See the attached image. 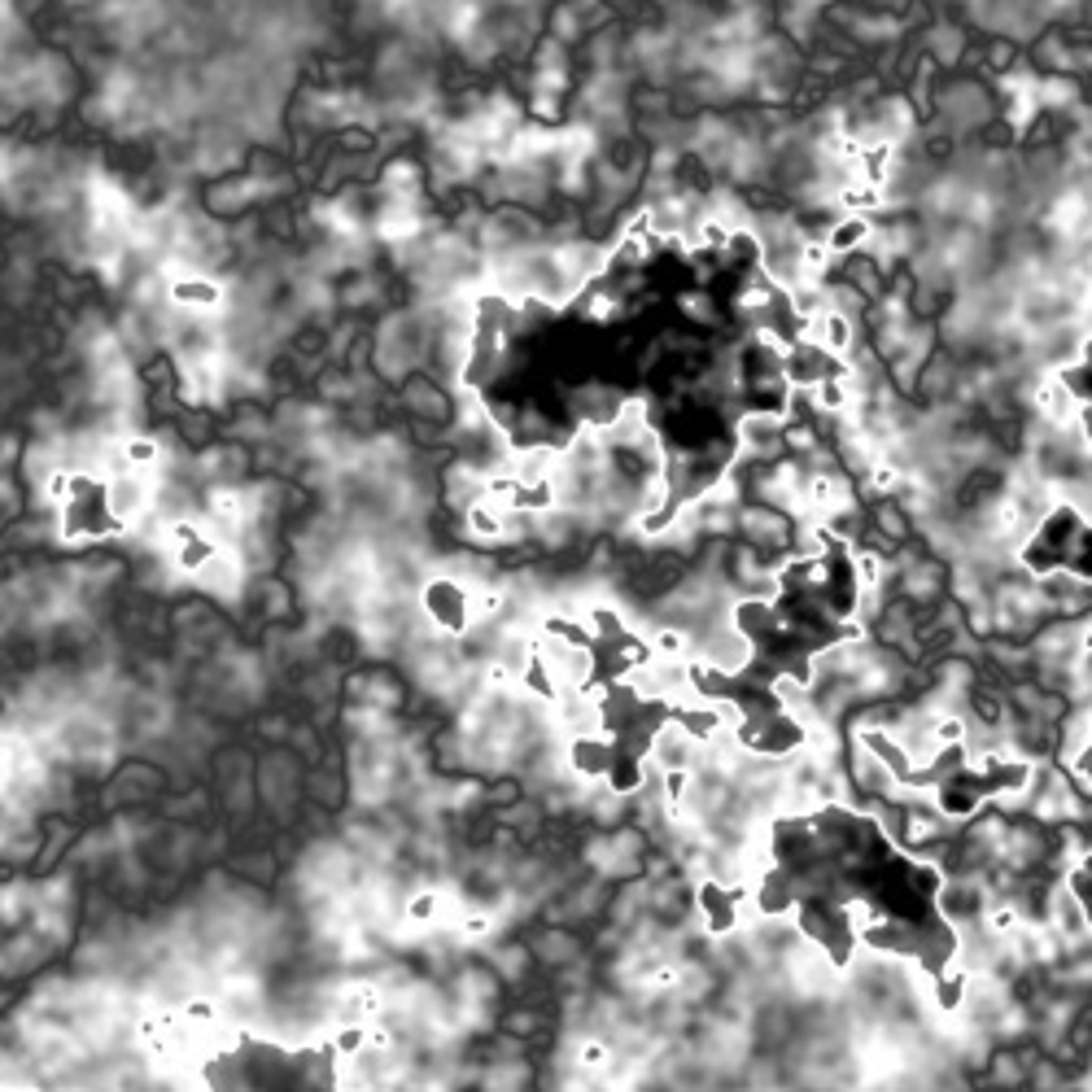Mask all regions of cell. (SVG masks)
<instances>
[{
  "mask_svg": "<svg viewBox=\"0 0 1092 1092\" xmlns=\"http://www.w3.org/2000/svg\"><path fill=\"white\" fill-rule=\"evenodd\" d=\"M420 608L429 616V625L441 634H463L477 616H472V582L455 578V573H437L420 585Z\"/></svg>",
  "mask_w": 1092,
  "mask_h": 1092,
  "instance_id": "obj_1",
  "label": "cell"
},
{
  "mask_svg": "<svg viewBox=\"0 0 1092 1092\" xmlns=\"http://www.w3.org/2000/svg\"><path fill=\"white\" fill-rule=\"evenodd\" d=\"M931 804L945 813L952 826H966L970 817H979L988 808V787H983L979 774L961 769V774H952V778L931 787Z\"/></svg>",
  "mask_w": 1092,
  "mask_h": 1092,
  "instance_id": "obj_2",
  "label": "cell"
},
{
  "mask_svg": "<svg viewBox=\"0 0 1092 1092\" xmlns=\"http://www.w3.org/2000/svg\"><path fill=\"white\" fill-rule=\"evenodd\" d=\"M564 761H569V769H573L582 783L603 787V778H608V769H612V761H616V738H612L608 729L573 734V738L564 743Z\"/></svg>",
  "mask_w": 1092,
  "mask_h": 1092,
  "instance_id": "obj_3",
  "label": "cell"
},
{
  "mask_svg": "<svg viewBox=\"0 0 1092 1092\" xmlns=\"http://www.w3.org/2000/svg\"><path fill=\"white\" fill-rule=\"evenodd\" d=\"M826 245L835 258H853V254H866L874 236V215H835L826 223Z\"/></svg>",
  "mask_w": 1092,
  "mask_h": 1092,
  "instance_id": "obj_4",
  "label": "cell"
},
{
  "mask_svg": "<svg viewBox=\"0 0 1092 1092\" xmlns=\"http://www.w3.org/2000/svg\"><path fill=\"white\" fill-rule=\"evenodd\" d=\"M171 302L175 306H193V310H215L223 302V289L206 276H175L171 280Z\"/></svg>",
  "mask_w": 1092,
  "mask_h": 1092,
  "instance_id": "obj_5",
  "label": "cell"
},
{
  "mask_svg": "<svg viewBox=\"0 0 1092 1092\" xmlns=\"http://www.w3.org/2000/svg\"><path fill=\"white\" fill-rule=\"evenodd\" d=\"M197 582L206 585V590H215V594L236 590V582H241V560H236V555H227V551H218L215 560L197 573Z\"/></svg>",
  "mask_w": 1092,
  "mask_h": 1092,
  "instance_id": "obj_6",
  "label": "cell"
},
{
  "mask_svg": "<svg viewBox=\"0 0 1092 1092\" xmlns=\"http://www.w3.org/2000/svg\"><path fill=\"white\" fill-rule=\"evenodd\" d=\"M218 555V542L206 533V538H197V542H184V547H175V569L184 573V578H197L211 560Z\"/></svg>",
  "mask_w": 1092,
  "mask_h": 1092,
  "instance_id": "obj_7",
  "label": "cell"
},
{
  "mask_svg": "<svg viewBox=\"0 0 1092 1092\" xmlns=\"http://www.w3.org/2000/svg\"><path fill=\"white\" fill-rule=\"evenodd\" d=\"M573 1058H578V1067H582L585 1075H603V1071H612V1062H616V1053H612V1044H608L603 1035H585Z\"/></svg>",
  "mask_w": 1092,
  "mask_h": 1092,
  "instance_id": "obj_8",
  "label": "cell"
},
{
  "mask_svg": "<svg viewBox=\"0 0 1092 1092\" xmlns=\"http://www.w3.org/2000/svg\"><path fill=\"white\" fill-rule=\"evenodd\" d=\"M119 455H123V468H132V472H149V468H157L162 446H157L153 437H127Z\"/></svg>",
  "mask_w": 1092,
  "mask_h": 1092,
  "instance_id": "obj_9",
  "label": "cell"
},
{
  "mask_svg": "<svg viewBox=\"0 0 1092 1092\" xmlns=\"http://www.w3.org/2000/svg\"><path fill=\"white\" fill-rule=\"evenodd\" d=\"M206 511H211V520L227 524V529H236V524H241V516H245V499H241L236 490H211Z\"/></svg>",
  "mask_w": 1092,
  "mask_h": 1092,
  "instance_id": "obj_10",
  "label": "cell"
},
{
  "mask_svg": "<svg viewBox=\"0 0 1092 1092\" xmlns=\"http://www.w3.org/2000/svg\"><path fill=\"white\" fill-rule=\"evenodd\" d=\"M1067 774H1071V783L1084 792V796H1092V743H1084L1080 752H1071L1067 761H1058Z\"/></svg>",
  "mask_w": 1092,
  "mask_h": 1092,
  "instance_id": "obj_11",
  "label": "cell"
},
{
  "mask_svg": "<svg viewBox=\"0 0 1092 1092\" xmlns=\"http://www.w3.org/2000/svg\"><path fill=\"white\" fill-rule=\"evenodd\" d=\"M437 914H441V896L437 891H416L407 900V922L411 927H429V922H437Z\"/></svg>",
  "mask_w": 1092,
  "mask_h": 1092,
  "instance_id": "obj_12",
  "label": "cell"
},
{
  "mask_svg": "<svg viewBox=\"0 0 1092 1092\" xmlns=\"http://www.w3.org/2000/svg\"><path fill=\"white\" fill-rule=\"evenodd\" d=\"M215 1022H218L215 1001H202V997H197V1001H188V1006H184V1027H188V1031H211Z\"/></svg>",
  "mask_w": 1092,
  "mask_h": 1092,
  "instance_id": "obj_13",
  "label": "cell"
},
{
  "mask_svg": "<svg viewBox=\"0 0 1092 1092\" xmlns=\"http://www.w3.org/2000/svg\"><path fill=\"white\" fill-rule=\"evenodd\" d=\"M44 499H49L53 508H67V503H71V472H67V468L49 472V481H44Z\"/></svg>",
  "mask_w": 1092,
  "mask_h": 1092,
  "instance_id": "obj_14",
  "label": "cell"
},
{
  "mask_svg": "<svg viewBox=\"0 0 1092 1092\" xmlns=\"http://www.w3.org/2000/svg\"><path fill=\"white\" fill-rule=\"evenodd\" d=\"M459 931H463V936H486V931H490V918H486V914H472V918L459 922Z\"/></svg>",
  "mask_w": 1092,
  "mask_h": 1092,
  "instance_id": "obj_15",
  "label": "cell"
}]
</instances>
